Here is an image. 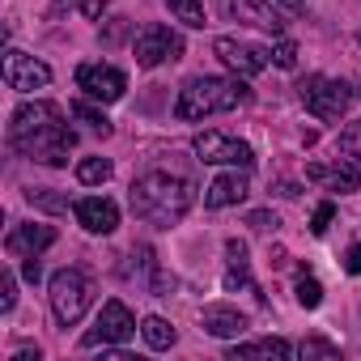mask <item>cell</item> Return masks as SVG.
Masks as SVG:
<instances>
[{
    "mask_svg": "<svg viewBox=\"0 0 361 361\" xmlns=\"http://www.w3.org/2000/svg\"><path fill=\"white\" fill-rule=\"evenodd\" d=\"M251 98V90L243 85V77H192L178 90L174 102V119H204V115H221L234 111Z\"/></svg>",
    "mask_w": 361,
    "mask_h": 361,
    "instance_id": "cell-3",
    "label": "cell"
},
{
    "mask_svg": "<svg viewBox=\"0 0 361 361\" xmlns=\"http://www.w3.org/2000/svg\"><path fill=\"white\" fill-rule=\"evenodd\" d=\"M293 353V344L289 340H281V336H268V340H251V344H234L230 348V361H251V357H289Z\"/></svg>",
    "mask_w": 361,
    "mask_h": 361,
    "instance_id": "cell-19",
    "label": "cell"
},
{
    "mask_svg": "<svg viewBox=\"0 0 361 361\" xmlns=\"http://www.w3.org/2000/svg\"><path fill=\"white\" fill-rule=\"evenodd\" d=\"M298 353H302V357H340V348H336L331 340H319V336H314V340H302Z\"/></svg>",
    "mask_w": 361,
    "mask_h": 361,
    "instance_id": "cell-27",
    "label": "cell"
},
{
    "mask_svg": "<svg viewBox=\"0 0 361 361\" xmlns=\"http://www.w3.org/2000/svg\"><path fill=\"white\" fill-rule=\"evenodd\" d=\"M306 178L310 183H323L327 192H357V183H361V170L353 166V161H344V157H331V161H310L306 166Z\"/></svg>",
    "mask_w": 361,
    "mask_h": 361,
    "instance_id": "cell-12",
    "label": "cell"
},
{
    "mask_svg": "<svg viewBox=\"0 0 361 361\" xmlns=\"http://www.w3.org/2000/svg\"><path fill=\"white\" fill-rule=\"evenodd\" d=\"M51 243H56V230H51V226H39V221H30V226H13V230H9V238H5V251H9V255H18V259H30V255L47 251Z\"/></svg>",
    "mask_w": 361,
    "mask_h": 361,
    "instance_id": "cell-15",
    "label": "cell"
},
{
    "mask_svg": "<svg viewBox=\"0 0 361 361\" xmlns=\"http://www.w3.org/2000/svg\"><path fill=\"white\" fill-rule=\"evenodd\" d=\"M132 213L149 226H174V221H183L188 209L196 204V188L188 183L183 174H170V170H149L140 174L136 183H132Z\"/></svg>",
    "mask_w": 361,
    "mask_h": 361,
    "instance_id": "cell-2",
    "label": "cell"
},
{
    "mask_svg": "<svg viewBox=\"0 0 361 361\" xmlns=\"http://www.w3.org/2000/svg\"><path fill=\"white\" fill-rule=\"evenodd\" d=\"M13 302H18V276L0 272V310H13Z\"/></svg>",
    "mask_w": 361,
    "mask_h": 361,
    "instance_id": "cell-30",
    "label": "cell"
},
{
    "mask_svg": "<svg viewBox=\"0 0 361 361\" xmlns=\"http://www.w3.org/2000/svg\"><path fill=\"white\" fill-rule=\"evenodd\" d=\"M51 81V68L26 51H5V85L18 90V94H30V90H43Z\"/></svg>",
    "mask_w": 361,
    "mask_h": 361,
    "instance_id": "cell-11",
    "label": "cell"
},
{
    "mask_svg": "<svg viewBox=\"0 0 361 361\" xmlns=\"http://www.w3.org/2000/svg\"><path fill=\"white\" fill-rule=\"evenodd\" d=\"M272 64H276V68H298V43L281 39V43L272 47Z\"/></svg>",
    "mask_w": 361,
    "mask_h": 361,
    "instance_id": "cell-26",
    "label": "cell"
},
{
    "mask_svg": "<svg viewBox=\"0 0 361 361\" xmlns=\"http://www.w3.org/2000/svg\"><path fill=\"white\" fill-rule=\"evenodd\" d=\"M272 5H276L285 18H293V13H302V9H306V0H272Z\"/></svg>",
    "mask_w": 361,
    "mask_h": 361,
    "instance_id": "cell-33",
    "label": "cell"
},
{
    "mask_svg": "<svg viewBox=\"0 0 361 361\" xmlns=\"http://www.w3.org/2000/svg\"><path fill=\"white\" fill-rule=\"evenodd\" d=\"M170 9H174V18L183 26L204 30V5H200V0H170Z\"/></svg>",
    "mask_w": 361,
    "mask_h": 361,
    "instance_id": "cell-24",
    "label": "cell"
},
{
    "mask_svg": "<svg viewBox=\"0 0 361 361\" xmlns=\"http://www.w3.org/2000/svg\"><path fill=\"white\" fill-rule=\"evenodd\" d=\"M298 98L306 102V111L314 115V119H344L348 115V106L361 98L348 81H336V77H323V73H310V77H302L298 81Z\"/></svg>",
    "mask_w": 361,
    "mask_h": 361,
    "instance_id": "cell-4",
    "label": "cell"
},
{
    "mask_svg": "<svg viewBox=\"0 0 361 361\" xmlns=\"http://www.w3.org/2000/svg\"><path fill=\"white\" fill-rule=\"evenodd\" d=\"M226 13L247 22V26H259L268 35H281L285 30V13L272 5V0H226Z\"/></svg>",
    "mask_w": 361,
    "mask_h": 361,
    "instance_id": "cell-14",
    "label": "cell"
},
{
    "mask_svg": "<svg viewBox=\"0 0 361 361\" xmlns=\"http://www.w3.org/2000/svg\"><path fill=\"white\" fill-rule=\"evenodd\" d=\"M200 327L209 336H217V340H238L247 331V314L234 310V306H226V302H213V306L200 310Z\"/></svg>",
    "mask_w": 361,
    "mask_h": 361,
    "instance_id": "cell-16",
    "label": "cell"
},
{
    "mask_svg": "<svg viewBox=\"0 0 361 361\" xmlns=\"http://www.w3.org/2000/svg\"><path fill=\"white\" fill-rule=\"evenodd\" d=\"M331 217H336V204H331V200H323V204L314 209V217H310V234H319V238H323V234H327V226H331Z\"/></svg>",
    "mask_w": 361,
    "mask_h": 361,
    "instance_id": "cell-29",
    "label": "cell"
},
{
    "mask_svg": "<svg viewBox=\"0 0 361 361\" xmlns=\"http://www.w3.org/2000/svg\"><path fill=\"white\" fill-rule=\"evenodd\" d=\"M13 361H39V348H22V353H18Z\"/></svg>",
    "mask_w": 361,
    "mask_h": 361,
    "instance_id": "cell-35",
    "label": "cell"
},
{
    "mask_svg": "<svg viewBox=\"0 0 361 361\" xmlns=\"http://www.w3.org/2000/svg\"><path fill=\"white\" fill-rule=\"evenodd\" d=\"M73 217L90 230V234H115L119 226V204L106 200V196H81L73 204Z\"/></svg>",
    "mask_w": 361,
    "mask_h": 361,
    "instance_id": "cell-13",
    "label": "cell"
},
{
    "mask_svg": "<svg viewBox=\"0 0 361 361\" xmlns=\"http://www.w3.org/2000/svg\"><path fill=\"white\" fill-rule=\"evenodd\" d=\"M77 178H81L85 188H98V183H106V178H111V161L106 157H81L77 161Z\"/></svg>",
    "mask_w": 361,
    "mask_h": 361,
    "instance_id": "cell-22",
    "label": "cell"
},
{
    "mask_svg": "<svg viewBox=\"0 0 361 361\" xmlns=\"http://www.w3.org/2000/svg\"><path fill=\"white\" fill-rule=\"evenodd\" d=\"M136 336V319H132V310L119 302V298H111L106 306H102V314H98V323L81 336V348H106V344H128Z\"/></svg>",
    "mask_w": 361,
    "mask_h": 361,
    "instance_id": "cell-7",
    "label": "cell"
},
{
    "mask_svg": "<svg viewBox=\"0 0 361 361\" xmlns=\"http://www.w3.org/2000/svg\"><path fill=\"white\" fill-rule=\"evenodd\" d=\"M132 51H136V64H140V68H157V64H166V60H178V56H183V39H178V30H170L166 22H149V26L136 35Z\"/></svg>",
    "mask_w": 361,
    "mask_h": 361,
    "instance_id": "cell-8",
    "label": "cell"
},
{
    "mask_svg": "<svg viewBox=\"0 0 361 361\" xmlns=\"http://www.w3.org/2000/svg\"><path fill=\"white\" fill-rule=\"evenodd\" d=\"M247 226H251V230H276L281 221H276V213H268V209H255V213H247Z\"/></svg>",
    "mask_w": 361,
    "mask_h": 361,
    "instance_id": "cell-31",
    "label": "cell"
},
{
    "mask_svg": "<svg viewBox=\"0 0 361 361\" xmlns=\"http://www.w3.org/2000/svg\"><path fill=\"white\" fill-rule=\"evenodd\" d=\"M56 5H68V0H56Z\"/></svg>",
    "mask_w": 361,
    "mask_h": 361,
    "instance_id": "cell-36",
    "label": "cell"
},
{
    "mask_svg": "<svg viewBox=\"0 0 361 361\" xmlns=\"http://www.w3.org/2000/svg\"><path fill=\"white\" fill-rule=\"evenodd\" d=\"M9 145L43 166H68L77 132L56 102H22L9 119Z\"/></svg>",
    "mask_w": 361,
    "mask_h": 361,
    "instance_id": "cell-1",
    "label": "cell"
},
{
    "mask_svg": "<svg viewBox=\"0 0 361 361\" xmlns=\"http://www.w3.org/2000/svg\"><path fill=\"white\" fill-rule=\"evenodd\" d=\"M213 56H217L234 77H255V73H264L268 60H272L268 47H255V43H243V39H230V35L213 39Z\"/></svg>",
    "mask_w": 361,
    "mask_h": 361,
    "instance_id": "cell-9",
    "label": "cell"
},
{
    "mask_svg": "<svg viewBox=\"0 0 361 361\" xmlns=\"http://www.w3.org/2000/svg\"><path fill=\"white\" fill-rule=\"evenodd\" d=\"M77 90L94 102H119L128 90V77L115 64H81L77 68Z\"/></svg>",
    "mask_w": 361,
    "mask_h": 361,
    "instance_id": "cell-10",
    "label": "cell"
},
{
    "mask_svg": "<svg viewBox=\"0 0 361 361\" xmlns=\"http://www.w3.org/2000/svg\"><path fill=\"white\" fill-rule=\"evenodd\" d=\"M247 174H243V166L234 170V174H217L213 183H209V192H204V204L209 209H230V204H243L247 200Z\"/></svg>",
    "mask_w": 361,
    "mask_h": 361,
    "instance_id": "cell-18",
    "label": "cell"
},
{
    "mask_svg": "<svg viewBox=\"0 0 361 361\" xmlns=\"http://www.w3.org/2000/svg\"><path fill=\"white\" fill-rule=\"evenodd\" d=\"M90 302H94V281L81 268H60L51 276V314H56L60 327L81 323V314L90 310Z\"/></svg>",
    "mask_w": 361,
    "mask_h": 361,
    "instance_id": "cell-5",
    "label": "cell"
},
{
    "mask_svg": "<svg viewBox=\"0 0 361 361\" xmlns=\"http://www.w3.org/2000/svg\"><path fill=\"white\" fill-rule=\"evenodd\" d=\"M336 157H344V161H353V166L361 170V119L348 123V128L340 132V140H336Z\"/></svg>",
    "mask_w": 361,
    "mask_h": 361,
    "instance_id": "cell-21",
    "label": "cell"
},
{
    "mask_svg": "<svg viewBox=\"0 0 361 361\" xmlns=\"http://www.w3.org/2000/svg\"><path fill=\"white\" fill-rule=\"evenodd\" d=\"M140 336H145V344H149V348H157V353H161V348H170V344L178 340V331H174L161 314H149V319L140 323Z\"/></svg>",
    "mask_w": 361,
    "mask_h": 361,
    "instance_id": "cell-20",
    "label": "cell"
},
{
    "mask_svg": "<svg viewBox=\"0 0 361 361\" xmlns=\"http://www.w3.org/2000/svg\"><path fill=\"white\" fill-rule=\"evenodd\" d=\"M192 149L209 166H243V170L255 166V149L247 140H238V136H226V132H200L192 140Z\"/></svg>",
    "mask_w": 361,
    "mask_h": 361,
    "instance_id": "cell-6",
    "label": "cell"
},
{
    "mask_svg": "<svg viewBox=\"0 0 361 361\" xmlns=\"http://www.w3.org/2000/svg\"><path fill=\"white\" fill-rule=\"evenodd\" d=\"M344 268H348L353 276H361V243H353V247H348V255H344Z\"/></svg>",
    "mask_w": 361,
    "mask_h": 361,
    "instance_id": "cell-32",
    "label": "cell"
},
{
    "mask_svg": "<svg viewBox=\"0 0 361 361\" xmlns=\"http://www.w3.org/2000/svg\"><path fill=\"white\" fill-rule=\"evenodd\" d=\"M73 119H81V123H90L94 132H102V136H111V119L94 106V98H81V102H73Z\"/></svg>",
    "mask_w": 361,
    "mask_h": 361,
    "instance_id": "cell-23",
    "label": "cell"
},
{
    "mask_svg": "<svg viewBox=\"0 0 361 361\" xmlns=\"http://www.w3.org/2000/svg\"><path fill=\"white\" fill-rule=\"evenodd\" d=\"M293 293H298V302H302L306 310H314V306H323V285H319L314 276H306V272L298 276V289H293Z\"/></svg>",
    "mask_w": 361,
    "mask_h": 361,
    "instance_id": "cell-25",
    "label": "cell"
},
{
    "mask_svg": "<svg viewBox=\"0 0 361 361\" xmlns=\"http://www.w3.org/2000/svg\"><path fill=\"white\" fill-rule=\"evenodd\" d=\"M22 276H26V281H39V276H43V268H39V255H30V259L22 264Z\"/></svg>",
    "mask_w": 361,
    "mask_h": 361,
    "instance_id": "cell-34",
    "label": "cell"
},
{
    "mask_svg": "<svg viewBox=\"0 0 361 361\" xmlns=\"http://www.w3.org/2000/svg\"><path fill=\"white\" fill-rule=\"evenodd\" d=\"M357 43H361V35H357Z\"/></svg>",
    "mask_w": 361,
    "mask_h": 361,
    "instance_id": "cell-37",
    "label": "cell"
},
{
    "mask_svg": "<svg viewBox=\"0 0 361 361\" xmlns=\"http://www.w3.org/2000/svg\"><path fill=\"white\" fill-rule=\"evenodd\" d=\"M26 200L39 204V209H47V213H64L68 209V200L64 196H51V192H26Z\"/></svg>",
    "mask_w": 361,
    "mask_h": 361,
    "instance_id": "cell-28",
    "label": "cell"
},
{
    "mask_svg": "<svg viewBox=\"0 0 361 361\" xmlns=\"http://www.w3.org/2000/svg\"><path fill=\"white\" fill-rule=\"evenodd\" d=\"M226 289H247V293H255V298L264 302L259 285L251 281V259H247V243H238V238H230V243H226Z\"/></svg>",
    "mask_w": 361,
    "mask_h": 361,
    "instance_id": "cell-17",
    "label": "cell"
}]
</instances>
